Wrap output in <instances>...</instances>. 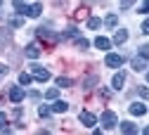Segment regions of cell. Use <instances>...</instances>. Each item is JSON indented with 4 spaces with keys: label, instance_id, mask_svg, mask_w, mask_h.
Returning <instances> with one entry per match:
<instances>
[{
    "label": "cell",
    "instance_id": "obj_11",
    "mask_svg": "<svg viewBox=\"0 0 149 135\" xmlns=\"http://www.w3.org/2000/svg\"><path fill=\"white\" fill-rule=\"evenodd\" d=\"M40 14H43V5H40V3H33V5H29V12H26V17L36 19V17H40Z\"/></svg>",
    "mask_w": 149,
    "mask_h": 135
},
{
    "label": "cell",
    "instance_id": "obj_24",
    "mask_svg": "<svg viewBox=\"0 0 149 135\" xmlns=\"http://www.w3.org/2000/svg\"><path fill=\"white\" fill-rule=\"evenodd\" d=\"M76 48H78V50H85V48H90V41L78 36V38H76Z\"/></svg>",
    "mask_w": 149,
    "mask_h": 135
},
{
    "label": "cell",
    "instance_id": "obj_9",
    "mask_svg": "<svg viewBox=\"0 0 149 135\" xmlns=\"http://www.w3.org/2000/svg\"><path fill=\"white\" fill-rule=\"evenodd\" d=\"M26 57H29V59H38V57H40V48L38 45H36V43H31V45H26Z\"/></svg>",
    "mask_w": 149,
    "mask_h": 135
},
{
    "label": "cell",
    "instance_id": "obj_8",
    "mask_svg": "<svg viewBox=\"0 0 149 135\" xmlns=\"http://www.w3.org/2000/svg\"><path fill=\"white\" fill-rule=\"evenodd\" d=\"M38 38H45V41H52V43H57V41H59V36H57V33H52L50 29H38Z\"/></svg>",
    "mask_w": 149,
    "mask_h": 135
},
{
    "label": "cell",
    "instance_id": "obj_12",
    "mask_svg": "<svg viewBox=\"0 0 149 135\" xmlns=\"http://www.w3.org/2000/svg\"><path fill=\"white\" fill-rule=\"evenodd\" d=\"M133 69H135V71H144V69H147V57H142V55L133 57Z\"/></svg>",
    "mask_w": 149,
    "mask_h": 135
},
{
    "label": "cell",
    "instance_id": "obj_28",
    "mask_svg": "<svg viewBox=\"0 0 149 135\" xmlns=\"http://www.w3.org/2000/svg\"><path fill=\"white\" fill-rule=\"evenodd\" d=\"M66 36H69V38H78V29H73V26L66 29V31H64V38H66Z\"/></svg>",
    "mask_w": 149,
    "mask_h": 135
},
{
    "label": "cell",
    "instance_id": "obj_29",
    "mask_svg": "<svg viewBox=\"0 0 149 135\" xmlns=\"http://www.w3.org/2000/svg\"><path fill=\"white\" fill-rule=\"evenodd\" d=\"M140 55H142V57H147V59H149V43L140 45Z\"/></svg>",
    "mask_w": 149,
    "mask_h": 135
},
{
    "label": "cell",
    "instance_id": "obj_37",
    "mask_svg": "<svg viewBox=\"0 0 149 135\" xmlns=\"http://www.w3.org/2000/svg\"><path fill=\"white\" fill-rule=\"evenodd\" d=\"M0 5H3V0H0Z\"/></svg>",
    "mask_w": 149,
    "mask_h": 135
},
{
    "label": "cell",
    "instance_id": "obj_15",
    "mask_svg": "<svg viewBox=\"0 0 149 135\" xmlns=\"http://www.w3.org/2000/svg\"><path fill=\"white\" fill-rule=\"evenodd\" d=\"M66 109H69V104H66L64 100H54V104H52V111H54V114H64Z\"/></svg>",
    "mask_w": 149,
    "mask_h": 135
},
{
    "label": "cell",
    "instance_id": "obj_2",
    "mask_svg": "<svg viewBox=\"0 0 149 135\" xmlns=\"http://www.w3.org/2000/svg\"><path fill=\"white\" fill-rule=\"evenodd\" d=\"M24 97H26V92H24L22 83H19V85H12V88H10V100H12L14 104H19V102H22Z\"/></svg>",
    "mask_w": 149,
    "mask_h": 135
},
{
    "label": "cell",
    "instance_id": "obj_7",
    "mask_svg": "<svg viewBox=\"0 0 149 135\" xmlns=\"http://www.w3.org/2000/svg\"><path fill=\"white\" fill-rule=\"evenodd\" d=\"M128 111L133 114V116H144V114H147V107H144L142 102H133V104L128 107Z\"/></svg>",
    "mask_w": 149,
    "mask_h": 135
},
{
    "label": "cell",
    "instance_id": "obj_26",
    "mask_svg": "<svg viewBox=\"0 0 149 135\" xmlns=\"http://www.w3.org/2000/svg\"><path fill=\"white\" fill-rule=\"evenodd\" d=\"M57 85H59V88H69V85H71V78H69V76H59V78H57Z\"/></svg>",
    "mask_w": 149,
    "mask_h": 135
},
{
    "label": "cell",
    "instance_id": "obj_20",
    "mask_svg": "<svg viewBox=\"0 0 149 135\" xmlns=\"http://www.w3.org/2000/svg\"><path fill=\"white\" fill-rule=\"evenodd\" d=\"M10 26H12V29H22V26H24V14H22V17H12V19H10Z\"/></svg>",
    "mask_w": 149,
    "mask_h": 135
},
{
    "label": "cell",
    "instance_id": "obj_34",
    "mask_svg": "<svg viewBox=\"0 0 149 135\" xmlns=\"http://www.w3.org/2000/svg\"><path fill=\"white\" fill-rule=\"evenodd\" d=\"M142 33H149V19H144V22H142Z\"/></svg>",
    "mask_w": 149,
    "mask_h": 135
},
{
    "label": "cell",
    "instance_id": "obj_17",
    "mask_svg": "<svg viewBox=\"0 0 149 135\" xmlns=\"http://www.w3.org/2000/svg\"><path fill=\"white\" fill-rule=\"evenodd\" d=\"M104 24H107L109 29H116V26H118V17H116V14H107V17H104Z\"/></svg>",
    "mask_w": 149,
    "mask_h": 135
},
{
    "label": "cell",
    "instance_id": "obj_33",
    "mask_svg": "<svg viewBox=\"0 0 149 135\" xmlns=\"http://www.w3.org/2000/svg\"><path fill=\"white\" fill-rule=\"evenodd\" d=\"M133 3H135V0H121V7L128 10V7H133Z\"/></svg>",
    "mask_w": 149,
    "mask_h": 135
},
{
    "label": "cell",
    "instance_id": "obj_14",
    "mask_svg": "<svg viewBox=\"0 0 149 135\" xmlns=\"http://www.w3.org/2000/svg\"><path fill=\"white\" fill-rule=\"evenodd\" d=\"M121 133H125V135H135V133H137V126L130 123V121H123V123H121Z\"/></svg>",
    "mask_w": 149,
    "mask_h": 135
},
{
    "label": "cell",
    "instance_id": "obj_23",
    "mask_svg": "<svg viewBox=\"0 0 149 135\" xmlns=\"http://www.w3.org/2000/svg\"><path fill=\"white\" fill-rule=\"evenodd\" d=\"M31 81H33L31 73H24V71L19 73V83H22V85H31Z\"/></svg>",
    "mask_w": 149,
    "mask_h": 135
},
{
    "label": "cell",
    "instance_id": "obj_3",
    "mask_svg": "<svg viewBox=\"0 0 149 135\" xmlns=\"http://www.w3.org/2000/svg\"><path fill=\"white\" fill-rule=\"evenodd\" d=\"M31 71H33V78H36V81H40V83L50 81V71H47V69H43V66H38V64H33Z\"/></svg>",
    "mask_w": 149,
    "mask_h": 135
},
{
    "label": "cell",
    "instance_id": "obj_5",
    "mask_svg": "<svg viewBox=\"0 0 149 135\" xmlns=\"http://www.w3.org/2000/svg\"><path fill=\"white\" fill-rule=\"evenodd\" d=\"M78 119H81V123H83L85 128H92V126L97 123V116H95V114H90V111H81Z\"/></svg>",
    "mask_w": 149,
    "mask_h": 135
},
{
    "label": "cell",
    "instance_id": "obj_1",
    "mask_svg": "<svg viewBox=\"0 0 149 135\" xmlns=\"http://www.w3.org/2000/svg\"><path fill=\"white\" fill-rule=\"evenodd\" d=\"M100 123H102V128L104 130H111V128H116L118 126V116L111 109H107V111H102V116H100Z\"/></svg>",
    "mask_w": 149,
    "mask_h": 135
},
{
    "label": "cell",
    "instance_id": "obj_22",
    "mask_svg": "<svg viewBox=\"0 0 149 135\" xmlns=\"http://www.w3.org/2000/svg\"><path fill=\"white\" fill-rule=\"evenodd\" d=\"M95 83H97V76H88V78L83 81V88L90 90V88H95Z\"/></svg>",
    "mask_w": 149,
    "mask_h": 135
},
{
    "label": "cell",
    "instance_id": "obj_35",
    "mask_svg": "<svg viewBox=\"0 0 149 135\" xmlns=\"http://www.w3.org/2000/svg\"><path fill=\"white\" fill-rule=\"evenodd\" d=\"M142 133H144V135H149V126H147V128H144V130H142Z\"/></svg>",
    "mask_w": 149,
    "mask_h": 135
},
{
    "label": "cell",
    "instance_id": "obj_6",
    "mask_svg": "<svg viewBox=\"0 0 149 135\" xmlns=\"http://www.w3.org/2000/svg\"><path fill=\"white\" fill-rule=\"evenodd\" d=\"M123 85H125V73H123V71H116L114 78H111V88H114V90H121Z\"/></svg>",
    "mask_w": 149,
    "mask_h": 135
},
{
    "label": "cell",
    "instance_id": "obj_10",
    "mask_svg": "<svg viewBox=\"0 0 149 135\" xmlns=\"http://www.w3.org/2000/svg\"><path fill=\"white\" fill-rule=\"evenodd\" d=\"M128 41V31L125 29H118L116 33H114V41H111V43H114V45H123Z\"/></svg>",
    "mask_w": 149,
    "mask_h": 135
},
{
    "label": "cell",
    "instance_id": "obj_18",
    "mask_svg": "<svg viewBox=\"0 0 149 135\" xmlns=\"http://www.w3.org/2000/svg\"><path fill=\"white\" fill-rule=\"evenodd\" d=\"M50 114H52V107H47V104H40V107H38V116H40V119H47Z\"/></svg>",
    "mask_w": 149,
    "mask_h": 135
},
{
    "label": "cell",
    "instance_id": "obj_13",
    "mask_svg": "<svg viewBox=\"0 0 149 135\" xmlns=\"http://www.w3.org/2000/svg\"><path fill=\"white\" fill-rule=\"evenodd\" d=\"M95 48L109 50V48H111V41H109V38H104V36H97V38H95Z\"/></svg>",
    "mask_w": 149,
    "mask_h": 135
},
{
    "label": "cell",
    "instance_id": "obj_32",
    "mask_svg": "<svg viewBox=\"0 0 149 135\" xmlns=\"http://www.w3.org/2000/svg\"><path fill=\"white\" fill-rule=\"evenodd\" d=\"M137 12H142V14H147V12H149V0H144V3H142V7H140Z\"/></svg>",
    "mask_w": 149,
    "mask_h": 135
},
{
    "label": "cell",
    "instance_id": "obj_16",
    "mask_svg": "<svg viewBox=\"0 0 149 135\" xmlns=\"http://www.w3.org/2000/svg\"><path fill=\"white\" fill-rule=\"evenodd\" d=\"M12 5H14V10L19 12V14H24V17H26V12H29V5L24 3V0H14Z\"/></svg>",
    "mask_w": 149,
    "mask_h": 135
},
{
    "label": "cell",
    "instance_id": "obj_4",
    "mask_svg": "<svg viewBox=\"0 0 149 135\" xmlns=\"http://www.w3.org/2000/svg\"><path fill=\"white\" fill-rule=\"evenodd\" d=\"M104 64L111 66V69H118V66L123 64V57L116 55V52H109V55H107V59H104Z\"/></svg>",
    "mask_w": 149,
    "mask_h": 135
},
{
    "label": "cell",
    "instance_id": "obj_30",
    "mask_svg": "<svg viewBox=\"0 0 149 135\" xmlns=\"http://www.w3.org/2000/svg\"><path fill=\"white\" fill-rule=\"evenodd\" d=\"M137 92H140V97H144V100H149V88H137Z\"/></svg>",
    "mask_w": 149,
    "mask_h": 135
},
{
    "label": "cell",
    "instance_id": "obj_27",
    "mask_svg": "<svg viewBox=\"0 0 149 135\" xmlns=\"http://www.w3.org/2000/svg\"><path fill=\"white\" fill-rule=\"evenodd\" d=\"M57 95H59V88H50V90L45 92V97H47V100H57Z\"/></svg>",
    "mask_w": 149,
    "mask_h": 135
},
{
    "label": "cell",
    "instance_id": "obj_36",
    "mask_svg": "<svg viewBox=\"0 0 149 135\" xmlns=\"http://www.w3.org/2000/svg\"><path fill=\"white\" fill-rule=\"evenodd\" d=\"M147 83H149V73H147Z\"/></svg>",
    "mask_w": 149,
    "mask_h": 135
},
{
    "label": "cell",
    "instance_id": "obj_25",
    "mask_svg": "<svg viewBox=\"0 0 149 135\" xmlns=\"http://www.w3.org/2000/svg\"><path fill=\"white\" fill-rule=\"evenodd\" d=\"M0 130L10 133V128H7V114H5V111H0Z\"/></svg>",
    "mask_w": 149,
    "mask_h": 135
},
{
    "label": "cell",
    "instance_id": "obj_31",
    "mask_svg": "<svg viewBox=\"0 0 149 135\" xmlns=\"http://www.w3.org/2000/svg\"><path fill=\"white\" fill-rule=\"evenodd\" d=\"M7 73H10V66H5V64H0V78H5Z\"/></svg>",
    "mask_w": 149,
    "mask_h": 135
},
{
    "label": "cell",
    "instance_id": "obj_19",
    "mask_svg": "<svg viewBox=\"0 0 149 135\" xmlns=\"http://www.w3.org/2000/svg\"><path fill=\"white\" fill-rule=\"evenodd\" d=\"M10 43V31L7 29H0V48H5Z\"/></svg>",
    "mask_w": 149,
    "mask_h": 135
},
{
    "label": "cell",
    "instance_id": "obj_21",
    "mask_svg": "<svg viewBox=\"0 0 149 135\" xmlns=\"http://www.w3.org/2000/svg\"><path fill=\"white\" fill-rule=\"evenodd\" d=\"M102 26V19L100 17H90L88 19V29H100Z\"/></svg>",
    "mask_w": 149,
    "mask_h": 135
}]
</instances>
